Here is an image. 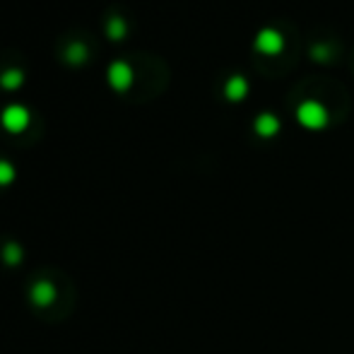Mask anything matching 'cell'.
<instances>
[{
    "label": "cell",
    "mask_w": 354,
    "mask_h": 354,
    "mask_svg": "<svg viewBox=\"0 0 354 354\" xmlns=\"http://www.w3.org/2000/svg\"><path fill=\"white\" fill-rule=\"evenodd\" d=\"M297 118L301 126L311 128V131H318V128H323L328 123V109L323 106L321 102H316V99H306V102L299 104Z\"/></svg>",
    "instance_id": "obj_1"
},
{
    "label": "cell",
    "mask_w": 354,
    "mask_h": 354,
    "mask_svg": "<svg viewBox=\"0 0 354 354\" xmlns=\"http://www.w3.org/2000/svg\"><path fill=\"white\" fill-rule=\"evenodd\" d=\"M29 121H32V113H29L27 106L22 104H8L0 113V123L8 133H22L27 131Z\"/></svg>",
    "instance_id": "obj_2"
},
{
    "label": "cell",
    "mask_w": 354,
    "mask_h": 354,
    "mask_svg": "<svg viewBox=\"0 0 354 354\" xmlns=\"http://www.w3.org/2000/svg\"><path fill=\"white\" fill-rule=\"evenodd\" d=\"M106 80L116 92H126V89H131L133 82H136V73H133L131 63L113 61L111 66L106 68Z\"/></svg>",
    "instance_id": "obj_3"
},
{
    "label": "cell",
    "mask_w": 354,
    "mask_h": 354,
    "mask_svg": "<svg viewBox=\"0 0 354 354\" xmlns=\"http://www.w3.org/2000/svg\"><path fill=\"white\" fill-rule=\"evenodd\" d=\"M282 46H284V37H282L280 29L266 27L256 34V48L261 53H266V56H275V53H280Z\"/></svg>",
    "instance_id": "obj_4"
},
{
    "label": "cell",
    "mask_w": 354,
    "mask_h": 354,
    "mask_svg": "<svg viewBox=\"0 0 354 354\" xmlns=\"http://www.w3.org/2000/svg\"><path fill=\"white\" fill-rule=\"evenodd\" d=\"M29 299H32L34 306H48V304H53V299H56V287L48 280L37 282L32 287V292H29Z\"/></svg>",
    "instance_id": "obj_5"
},
{
    "label": "cell",
    "mask_w": 354,
    "mask_h": 354,
    "mask_svg": "<svg viewBox=\"0 0 354 354\" xmlns=\"http://www.w3.org/2000/svg\"><path fill=\"white\" fill-rule=\"evenodd\" d=\"M253 128H256L258 136L272 138L277 131H280V118H277L275 113H270V111H263L261 116L253 121Z\"/></svg>",
    "instance_id": "obj_6"
},
{
    "label": "cell",
    "mask_w": 354,
    "mask_h": 354,
    "mask_svg": "<svg viewBox=\"0 0 354 354\" xmlns=\"http://www.w3.org/2000/svg\"><path fill=\"white\" fill-rule=\"evenodd\" d=\"M246 92H248V82L243 75H232V77L227 80V84H224V94H227V99H232V102L243 99Z\"/></svg>",
    "instance_id": "obj_7"
},
{
    "label": "cell",
    "mask_w": 354,
    "mask_h": 354,
    "mask_svg": "<svg viewBox=\"0 0 354 354\" xmlns=\"http://www.w3.org/2000/svg\"><path fill=\"white\" fill-rule=\"evenodd\" d=\"M22 84H24L22 68H8V71L0 73V87L8 89V92H17Z\"/></svg>",
    "instance_id": "obj_8"
},
{
    "label": "cell",
    "mask_w": 354,
    "mask_h": 354,
    "mask_svg": "<svg viewBox=\"0 0 354 354\" xmlns=\"http://www.w3.org/2000/svg\"><path fill=\"white\" fill-rule=\"evenodd\" d=\"M106 37L111 39V41H121V39H126L128 34V22L123 17H118V15H113V17L106 19Z\"/></svg>",
    "instance_id": "obj_9"
},
{
    "label": "cell",
    "mask_w": 354,
    "mask_h": 354,
    "mask_svg": "<svg viewBox=\"0 0 354 354\" xmlns=\"http://www.w3.org/2000/svg\"><path fill=\"white\" fill-rule=\"evenodd\" d=\"M89 58V48L87 44L82 41H73L71 46L66 48V61L73 63V66H80V63H84Z\"/></svg>",
    "instance_id": "obj_10"
},
{
    "label": "cell",
    "mask_w": 354,
    "mask_h": 354,
    "mask_svg": "<svg viewBox=\"0 0 354 354\" xmlns=\"http://www.w3.org/2000/svg\"><path fill=\"white\" fill-rule=\"evenodd\" d=\"M3 261L8 263V266L22 263V248H19V243H8V246L3 248Z\"/></svg>",
    "instance_id": "obj_11"
},
{
    "label": "cell",
    "mask_w": 354,
    "mask_h": 354,
    "mask_svg": "<svg viewBox=\"0 0 354 354\" xmlns=\"http://www.w3.org/2000/svg\"><path fill=\"white\" fill-rule=\"evenodd\" d=\"M15 176H17V171H15L12 164L8 159H0V186H10L15 181Z\"/></svg>",
    "instance_id": "obj_12"
},
{
    "label": "cell",
    "mask_w": 354,
    "mask_h": 354,
    "mask_svg": "<svg viewBox=\"0 0 354 354\" xmlns=\"http://www.w3.org/2000/svg\"><path fill=\"white\" fill-rule=\"evenodd\" d=\"M311 53H313L316 58H326V46H313V48H311Z\"/></svg>",
    "instance_id": "obj_13"
}]
</instances>
